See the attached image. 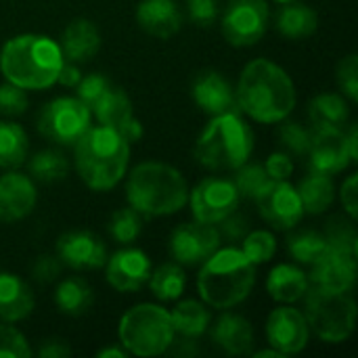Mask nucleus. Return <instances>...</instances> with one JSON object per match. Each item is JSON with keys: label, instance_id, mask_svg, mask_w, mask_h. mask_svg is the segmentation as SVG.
Returning <instances> with one entry per match:
<instances>
[{"label": "nucleus", "instance_id": "1", "mask_svg": "<svg viewBox=\"0 0 358 358\" xmlns=\"http://www.w3.org/2000/svg\"><path fill=\"white\" fill-rule=\"evenodd\" d=\"M235 94L241 113L260 124H279L296 107L294 80L268 59H254L243 67Z\"/></svg>", "mask_w": 358, "mask_h": 358}, {"label": "nucleus", "instance_id": "2", "mask_svg": "<svg viewBox=\"0 0 358 358\" xmlns=\"http://www.w3.org/2000/svg\"><path fill=\"white\" fill-rule=\"evenodd\" d=\"M59 44L42 34H19L0 50V73L23 90H46L57 84L63 65Z\"/></svg>", "mask_w": 358, "mask_h": 358}, {"label": "nucleus", "instance_id": "3", "mask_svg": "<svg viewBox=\"0 0 358 358\" xmlns=\"http://www.w3.org/2000/svg\"><path fill=\"white\" fill-rule=\"evenodd\" d=\"M130 143L107 126H90L73 143V164L82 182L92 191H111L128 170Z\"/></svg>", "mask_w": 358, "mask_h": 358}, {"label": "nucleus", "instance_id": "4", "mask_svg": "<svg viewBox=\"0 0 358 358\" xmlns=\"http://www.w3.org/2000/svg\"><path fill=\"white\" fill-rule=\"evenodd\" d=\"M128 203L145 218L170 216L189 203V185L180 170L162 162H143L126 180Z\"/></svg>", "mask_w": 358, "mask_h": 358}, {"label": "nucleus", "instance_id": "5", "mask_svg": "<svg viewBox=\"0 0 358 358\" xmlns=\"http://www.w3.org/2000/svg\"><path fill=\"white\" fill-rule=\"evenodd\" d=\"M254 283L256 264L248 260L241 248H218L201 264L197 292L206 306L229 310L252 294Z\"/></svg>", "mask_w": 358, "mask_h": 358}, {"label": "nucleus", "instance_id": "6", "mask_svg": "<svg viewBox=\"0 0 358 358\" xmlns=\"http://www.w3.org/2000/svg\"><path fill=\"white\" fill-rule=\"evenodd\" d=\"M254 151V132L241 113L214 115L195 143V159L212 172L237 170Z\"/></svg>", "mask_w": 358, "mask_h": 358}, {"label": "nucleus", "instance_id": "7", "mask_svg": "<svg viewBox=\"0 0 358 358\" xmlns=\"http://www.w3.org/2000/svg\"><path fill=\"white\" fill-rule=\"evenodd\" d=\"M120 346L134 357L149 358L164 355L174 342V327L170 310L157 304H136L117 325Z\"/></svg>", "mask_w": 358, "mask_h": 358}, {"label": "nucleus", "instance_id": "8", "mask_svg": "<svg viewBox=\"0 0 358 358\" xmlns=\"http://www.w3.org/2000/svg\"><path fill=\"white\" fill-rule=\"evenodd\" d=\"M308 329L327 344L346 342L357 325V304L350 292H329L310 285L304 294Z\"/></svg>", "mask_w": 358, "mask_h": 358}, {"label": "nucleus", "instance_id": "9", "mask_svg": "<svg viewBox=\"0 0 358 358\" xmlns=\"http://www.w3.org/2000/svg\"><path fill=\"white\" fill-rule=\"evenodd\" d=\"M36 128L55 145H73L90 128V109L78 96H57L38 111Z\"/></svg>", "mask_w": 358, "mask_h": 358}, {"label": "nucleus", "instance_id": "10", "mask_svg": "<svg viewBox=\"0 0 358 358\" xmlns=\"http://www.w3.org/2000/svg\"><path fill=\"white\" fill-rule=\"evenodd\" d=\"M268 19L271 10L266 0H233L220 19V29L231 46L248 48L264 38Z\"/></svg>", "mask_w": 358, "mask_h": 358}, {"label": "nucleus", "instance_id": "11", "mask_svg": "<svg viewBox=\"0 0 358 358\" xmlns=\"http://www.w3.org/2000/svg\"><path fill=\"white\" fill-rule=\"evenodd\" d=\"M193 218L206 224H218L233 212H237L241 195L233 180L222 176L203 178L189 195Z\"/></svg>", "mask_w": 358, "mask_h": 358}, {"label": "nucleus", "instance_id": "12", "mask_svg": "<svg viewBox=\"0 0 358 358\" xmlns=\"http://www.w3.org/2000/svg\"><path fill=\"white\" fill-rule=\"evenodd\" d=\"M220 248V233L214 224L199 220L178 224L168 241V252L180 266H201Z\"/></svg>", "mask_w": 358, "mask_h": 358}, {"label": "nucleus", "instance_id": "13", "mask_svg": "<svg viewBox=\"0 0 358 358\" xmlns=\"http://www.w3.org/2000/svg\"><path fill=\"white\" fill-rule=\"evenodd\" d=\"M262 218L279 231H289L304 218V208L296 187L287 180H271V185L256 197Z\"/></svg>", "mask_w": 358, "mask_h": 358}, {"label": "nucleus", "instance_id": "14", "mask_svg": "<svg viewBox=\"0 0 358 358\" xmlns=\"http://www.w3.org/2000/svg\"><path fill=\"white\" fill-rule=\"evenodd\" d=\"M310 329L304 313L292 306L275 308L266 319V340L271 348L285 355H300L308 346Z\"/></svg>", "mask_w": 358, "mask_h": 358}, {"label": "nucleus", "instance_id": "15", "mask_svg": "<svg viewBox=\"0 0 358 358\" xmlns=\"http://www.w3.org/2000/svg\"><path fill=\"white\" fill-rule=\"evenodd\" d=\"M306 155L310 162V172L327 176H334L352 164L342 128H313V138Z\"/></svg>", "mask_w": 358, "mask_h": 358}, {"label": "nucleus", "instance_id": "16", "mask_svg": "<svg viewBox=\"0 0 358 358\" xmlns=\"http://www.w3.org/2000/svg\"><path fill=\"white\" fill-rule=\"evenodd\" d=\"M94 117L101 126H107L122 134L130 145L138 143L143 138V124L134 117L132 101L122 88H109L94 105L92 109Z\"/></svg>", "mask_w": 358, "mask_h": 358}, {"label": "nucleus", "instance_id": "17", "mask_svg": "<svg viewBox=\"0 0 358 358\" xmlns=\"http://www.w3.org/2000/svg\"><path fill=\"white\" fill-rule=\"evenodd\" d=\"M57 258L73 271H96L107 262V248L90 231H69L57 241Z\"/></svg>", "mask_w": 358, "mask_h": 358}, {"label": "nucleus", "instance_id": "18", "mask_svg": "<svg viewBox=\"0 0 358 358\" xmlns=\"http://www.w3.org/2000/svg\"><path fill=\"white\" fill-rule=\"evenodd\" d=\"M191 94L195 105L212 117L222 113H241L231 82L216 69L199 71L193 80Z\"/></svg>", "mask_w": 358, "mask_h": 358}, {"label": "nucleus", "instance_id": "19", "mask_svg": "<svg viewBox=\"0 0 358 358\" xmlns=\"http://www.w3.org/2000/svg\"><path fill=\"white\" fill-rule=\"evenodd\" d=\"M107 283L120 292V294H132L138 292L149 275H151V260L143 250L136 248H124L115 252L107 262Z\"/></svg>", "mask_w": 358, "mask_h": 358}, {"label": "nucleus", "instance_id": "20", "mask_svg": "<svg viewBox=\"0 0 358 358\" xmlns=\"http://www.w3.org/2000/svg\"><path fill=\"white\" fill-rule=\"evenodd\" d=\"M38 201L36 185L29 176L8 170L0 176V222L13 224L27 218Z\"/></svg>", "mask_w": 358, "mask_h": 358}, {"label": "nucleus", "instance_id": "21", "mask_svg": "<svg viewBox=\"0 0 358 358\" xmlns=\"http://www.w3.org/2000/svg\"><path fill=\"white\" fill-rule=\"evenodd\" d=\"M310 285L329 292H352L357 283V258L327 248V252L310 264Z\"/></svg>", "mask_w": 358, "mask_h": 358}, {"label": "nucleus", "instance_id": "22", "mask_svg": "<svg viewBox=\"0 0 358 358\" xmlns=\"http://www.w3.org/2000/svg\"><path fill=\"white\" fill-rule=\"evenodd\" d=\"M138 27L159 40H168L182 27V13L174 0H141L136 4Z\"/></svg>", "mask_w": 358, "mask_h": 358}, {"label": "nucleus", "instance_id": "23", "mask_svg": "<svg viewBox=\"0 0 358 358\" xmlns=\"http://www.w3.org/2000/svg\"><path fill=\"white\" fill-rule=\"evenodd\" d=\"M212 342L231 357L252 355L254 348V329L252 323L233 313H224L218 317L216 325L212 327Z\"/></svg>", "mask_w": 358, "mask_h": 358}, {"label": "nucleus", "instance_id": "24", "mask_svg": "<svg viewBox=\"0 0 358 358\" xmlns=\"http://www.w3.org/2000/svg\"><path fill=\"white\" fill-rule=\"evenodd\" d=\"M61 55L65 61L71 63H86L90 61L101 48V34L96 25L88 19H73L61 36L59 42Z\"/></svg>", "mask_w": 358, "mask_h": 358}, {"label": "nucleus", "instance_id": "25", "mask_svg": "<svg viewBox=\"0 0 358 358\" xmlns=\"http://www.w3.org/2000/svg\"><path fill=\"white\" fill-rule=\"evenodd\" d=\"M36 304L31 287L13 273H0V321L17 323L31 315Z\"/></svg>", "mask_w": 358, "mask_h": 358}, {"label": "nucleus", "instance_id": "26", "mask_svg": "<svg viewBox=\"0 0 358 358\" xmlns=\"http://www.w3.org/2000/svg\"><path fill=\"white\" fill-rule=\"evenodd\" d=\"M310 287L308 275L294 264H279L268 273L266 292L273 300L281 304H294L304 298Z\"/></svg>", "mask_w": 358, "mask_h": 358}, {"label": "nucleus", "instance_id": "27", "mask_svg": "<svg viewBox=\"0 0 358 358\" xmlns=\"http://www.w3.org/2000/svg\"><path fill=\"white\" fill-rule=\"evenodd\" d=\"M319 17L315 8L308 4L294 0V2H283V6L277 13V29L281 36L289 40H302L308 38L317 31Z\"/></svg>", "mask_w": 358, "mask_h": 358}, {"label": "nucleus", "instance_id": "28", "mask_svg": "<svg viewBox=\"0 0 358 358\" xmlns=\"http://www.w3.org/2000/svg\"><path fill=\"white\" fill-rule=\"evenodd\" d=\"M296 191L300 195L304 214H313V216L327 212L336 199V185H334L331 176H327V174L310 172L308 176H304L300 180Z\"/></svg>", "mask_w": 358, "mask_h": 358}, {"label": "nucleus", "instance_id": "29", "mask_svg": "<svg viewBox=\"0 0 358 358\" xmlns=\"http://www.w3.org/2000/svg\"><path fill=\"white\" fill-rule=\"evenodd\" d=\"M94 292L82 277H67L55 289V304L67 317H82L92 308Z\"/></svg>", "mask_w": 358, "mask_h": 358}, {"label": "nucleus", "instance_id": "30", "mask_svg": "<svg viewBox=\"0 0 358 358\" xmlns=\"http://www.w3.org/2000/svg\"><path fill=\"white\" fill-rule=\"evenodd\" d=\"M350 115V107L344 94L323 92L317 94L308 105V117L313 128H342Z\"/></svg>", "mask_w": 358, "mask_h": 358}, {"label": "nucleus", "instance_id": "31", "mask_svg": "<svg viewBox=\"0 0 358 358\" xmlns=\"http://www.w3.org/2000/svg\"><path fill=\"white\" fill-rule=\"evenodd\" d=\"M174 334H180L182 338H199L208 331L210 327V313L203 302L197 300H185L174 306L170 313Z\"/></svg>", "mask_w": 358, "mask_h": 358}, {"label": "nucleus", "instance_id": "32", "mask_svg": "<svg viewBox=\"0 0 358 358\" xmlns=\"http://www.w3.org/2000/svg\"><path fill=\"white\" fill-rule=\"evenodd\" d=\"M151 294L162 300V302H172L178 300L187 287V275L178 262H166L157 266L155 271L151 268V275L147 279Z\"/></svg>", "mask_w": 358, "mask_h": 358}, {"label": "nucleus", "instance_id": "33", "mask_svg": "<svg viewBox=\"0 0 358 358\" xmlns=\"http://www.w3.org/2000/svg\"><path fill=\"white\" fill-rule=\"evenodd\" d=\"M29 141L25 130L15 122H0V168L17 170L27 159Z\"/></svg>", "mask_w": 358, "mask_h": 358}, {"label": "nucleus", "instance_id": "34", "mask_svg": "<svg viewBox=\"0 0 358 358\" xmlns=\"http://www.w3.org/2000/svg\"><path fill=\"white\" fill-rule=\"evenodd\" d=\"M287 252L292 254V258L300 264H313L317 262L325 252H327V239L321 233L315 231H300L287 237Z\"/></svg>", "mask_w": 358, "mask_h": 358}, {"label": "nucleus", "instance_id": "35", "mask_svg": "<svg viewBox=\"0 0 358 358\" xmlns=\"http://www.w3.org/2000/svg\"><path fill=\"white\" fill-rule=\"evenodd\" d=\"M143 224H145V216L138 210H134L132 206L120 208L117 212H113L109 220V235L115 243L130 245L141 237Z\"/></svg>", "mask_w": 358, "mask_h": 358}, {"label": "nucleus", "instance_id": "36", "mask_svg": "<svg viewBox=\"0 0 358 358\" xmlns=\"http://www.w3.org/2000/svg\"><path fill=\"white\" fill-rule=\"evenodd\" d=\"M29 172L40 182H57L67 176L69 162L59 151H38L29 162Z\"/></svg>", "mask_w": 358, "mask_h": 358}, {"label": "nucleus", "instance_id": "37", "mask_svg": "<svg viewBox=\"0 0 358 358\" xmlns=\"http://www.w3.org/2000/svg\"><path fill=\"white\" fill-rule=\"evenodd\" d=\"M233 185L237 187L239 195L241 197H250V199H256L268 185H271V178L264 170V166L260 164H243L235 170V178H233Z\"/></svg>", "mask_w": 358, "mask_h": 358}, {"label": "nucleus", "instance_id": "38", "mask_svg": "<svg viewBox=\"0 0 358 358\" xmlns=\"http://www.w3.org/2000/svg\"><path fill=\"white\" fill-rule=\"evenodd\" d=\"M325 239H327V245L331 250H338V252L348 254L352 258L358 256V235L352 218H348V220L334 218L327 227Z\"/></svg>", "mask_w": 358, "mask_h": 358}, {"label": "nucleus", "instance_id": "39", "mask_svg": "<svg viewBox=\"0 0 358 358\" xmlns=\"http://www.w3.org/2000/svg\"><path fill=\"white\" fill-rule=\"evenodd\" d=\"M241 252L248 256L250 262L264 264L277 252V239L271 231H252L241 239Z\"/></svg>", "mask_w": 358, "mask_h": 358}, {"label": "nucleus", "instance_id": "40", "mask_svg": "<svg viewBox=\"0 0 358 358\" xmlns=\"http://www.w3.org/2000/svg\"><path fill=\"white\" fill-rule=\"evenodd\" d=\"M310 138H313V130H306L298 122H285L283 120V124L279 128V141L289 153L306 155L308 147H310Z\"/></svg>", "mask_w": 358, "mask_h": 358}, {"label": "nucleus", "instance_id": "41", "mask_svg": "<svg viewBox=\"0 0 358 358\" xmlns=\"http://www.w3.org/2000/svg\"><path fill=\"white\" fill-rule=\"evenodd\" d=\"M31 355L25 336L15 327L0 323V358H29Z\"/></svg>", "mask_w": 358, "mask_h": 358}, {"label": "nucleus", "instance_id": "42", "mask_svg": "<svg viewBox=\"0 0 358 358\" xmlns=\"http://www.w3.org/2000/svg\"><path fill=\"white\" fill-rule=\"evenodd\" d=\"M336 80L338 86L342 88V94L350 101L357 103L358 101V57L355 52L346 55L336 69Z\"/></svg>", "mask_w": 358, "mask_h": 358}, {"label": "nucleus", "instance_id": "43", "mask_svg": "<svg viewBox=\"0 0 358 358\" xmlns=\"http://www.w3.org/2000/svg\"><path fill=\"white\" fill-rule=\"evenodd\" d=\"M78 99L88 107L92 109V105L111 88V82L103 76V73H88L84 76L80 82H78Z\"/></svg>", "mask_w": 358, "mask_h": 358}, {"label": "nucleus", "instance_id": "44", "mask_svg": "<svg viewBox=\"0 0 358 358\" xmlns=\"http://www.w3.org/2000/svg\"><path fill=\"white\" fill-rule=\"evenodd\" d=\"M27 109V94L23 88L4 82L0 84V115H21Z\"/></svg>", "mask_w": 358, "mask_h": 358}, {"label": "nucleus", "instance_id": "45", "mask_svg": "<svg viewBox=\"0 0 358 358\" xmlns=\"http://www.w3.org/2000/svg\"><path fill=\"white\" fill-rule=\"evenodd\" d=\"M187 15L197 27H210L218 19L216 0H187Z\"/></svg>", "mask_w": 358, "mask_h": 358}, {"label": "nucleus", "instance_id": "46", "mask_svg": "<svg viewBox=\"0 0 358 358\" xmlns=\"http://www.w3.org/2000/svg\"><path fill=\"white\" fill-rule=\"evenodd\" d=\"M61 268H63V262H61L57 256L44 254V256H40V258L34 262L31 275H34V279H36L38 283H50V281H55V279L61 275Z\"/></svg>", "mask_w": 358, "mask_h": 358}, {"label": "nucleus", "instance_id": "47", "mask_svg": "<svg viewBox=\"0 0 358 358\" xmlns=\"http://www.w3.org/2000/svg\"><path fill=\"white\" fill-rule=\"evenodd\" d=\"M220 224V229H218V233H220V237L224 235L229 241H233V243H237V241H241L248 233H250V224H248V218H243V216H237V212H233L231 216H227L222 222H218Z\"/></svg>", "mask_w": 358, "mask_h": 358}, {"label": "nucleus", "instance_id": "48", "mask_svg": "<svg viewBox=\"0 0 358 358\" xmlns=\"http://www.w3.org/2000/svg\"><path fill=\"white\" fill-rule=\"evenodd\" d=\"M264 170L271 180H287L294 174V164L287 153H273L266 159Z\"/></svg>", "mask_w": 358, "mask_h": 358}, {"label": "nucleus", "instance_id": "49", "mask_svg": "<svg viewBox=\"0 0 358 358\" xmlns=\"http://www.w3.org/2000/svg\"><path fill=\"white\" fill-rule=\"evenodd\" d=\"M340 199H342V208L346 210L348 218L357 220V174H350L340 191Z\"/></svg>", "mask_w": 358, "mask_h": 358}, {"label": "nucleus", "instance_id": "50", "mask_svg": "<svg viewBox=\"0 0 358 358\" xmlns=\"http://www.w3.org/2000/svg\"><path fill=\"white\" fill-rule=\"evenodd\" d=\"M80 80H82V71L78 69V65L71 61H63L59 76H57V82L65 88H73V86H78Z\"/></svg>", "mask_w": 358, "mask_h": 358}, {"label": "nucleus", "instance_id": "51", "mask_svg": "<svg viewBox=\"0 0 358 358\" xmlns=\"http://www.w3.org/2000/svg\"><path fill=\"white\" fill-rule=\"evenodd\" d=\"M38 355L44 358H63L71 355V348L63 340H46L40 348Z\"/></svg>", "mask_w": 358, "mask_h": 358}, {"label": "nucleus", "instance_id": "52", "mask_svg": "<svg viewBox=\"0 0 358 358\" xmlns=\"http://www.w3.org/2000/svg\"><path fill=\"white\" fill-rule=\"evenodd\" d=\"M344 136H346V145H348L350 157H352V162H357V157H358V128H357V124H352V126L348 128V132H344Z\"/></svg>", "mask_w": 358, "mask_h": 358}, {"label": "nucleus", "instance_id": "53", "mask_svg": "<svg viewBox=\"0 0 358 358\" xmlns=\"http://www.w3.org/2000/svg\"><path fill=\"white\" fill-rule=\"evenodd\" d=\"M99 358H107V357H113V358H126L128 357V352L124 350V348H103V350H99Z\"/></svg>", "mask_w": 358, "mask_h": 358}, {"label": "nucleus", "instance_id": "54", "mask_svg": "<svg viewBox=\"0 0 358 358\" xmlns=\"http://www.w3.org/2000/svg\"><path fill=\"white\" fill-rule=\"evenodd\" d=\"M256 358H266V357H273V358H281L283 355L281 352H277L275 348H271V350H258L256 355H254Z\"/></svg>", "mask_w": 358, "mask_h": 358}, {"label": "nucleus", "instance_id": "55", "mask_svg": "<svg viewBox=\"0 0 358 358\" xmlns=\"http://www.w3.org/2000/svg\"><path fill=\"white\" fill-rule=\"evenodd\" d=\"M275 2H279V4H283V2H294V0H275Z\"/></svg>", "mask_w": 358, "mask_h": 358}]
</instances>
